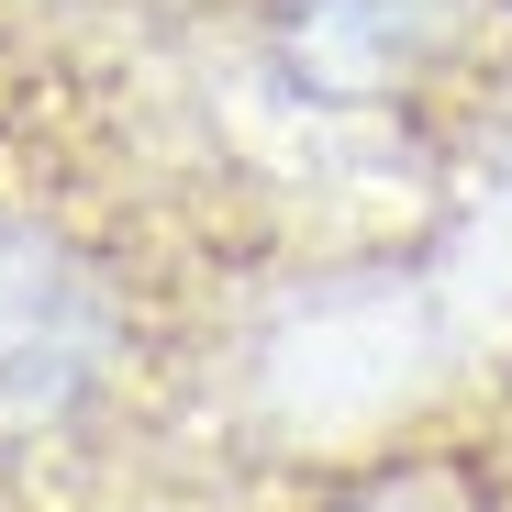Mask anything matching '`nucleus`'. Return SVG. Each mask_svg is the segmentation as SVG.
Instances as JSON below:
<instances>
[{
    "instance_id": "nucleus-1",
    "label": "nucleus",
    "mask_w": 512,
    "mask_h": 512,
    "mask_svg": "<svg viewBox=\"0 0 512 512\" xmlns=\"http://www.w3.org/2000/svg\"><path fill=\"white\" fill-rule=\"evenodd\" d=\"M167 323L179 290L112 190L0 179V468H67L134 435Z\"/></svg>"
},
{
    "instance_id": "nucleus-2",
    "label": "nucleus",
    "mask_w": 512,
    "mask_h": 512,
    "mask_svg": "<svg viewBox=\"0 0 512 512\" xmlns=\"http://www.w3.org/2000/svg\"><path fill=\"white\" fill-rule=\"evenodd\" d=\"M501 0H234V56L290 123L412 134L490 78Z\"/></svg>"
},
{
    "instance_id": "nucleus-3",
    "label": "nucleus",
    "mask_w": 512,
    "mask_h": 512,
    "mask_svg": "<svg viewBox=\"0 0 512 512\" xmlns=\"http://www.w3.org/2000/svg\"><path fill=\"white\" fill-rule=\"evenodd\" d=\"M312 512H512V479L457 446H390L312 490Z\"/></svg>"
}]
</instances>
